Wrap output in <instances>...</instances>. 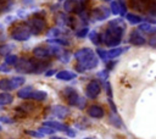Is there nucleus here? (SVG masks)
I'll use <instances>...</instances> for the list:
<instances>
[{"label":"nucleus","mask_w":156,"mask_h":139,"mask_svg":"<svg viewBox=\"0 0 156 139\" xmlns=\"http://www.w3.org/2000/svg\"><path fill=\"white\" fill-rule=\"evenodd\" d=\"M126 30V23L122 18H115L108 22L105 30L100 34L101 43L108 48H116L119 45Z\"/></svg>","instance_id":"1"},{"label":"nucleus","mask_w":156,"mask_h":139,"mask_svg":"<svg viewBox=\"0 0 156 139\" xmlns=\"http://www.w3.org/2000/svg\"><path fill=\"white\" fill-rule=\"evenodd\" d=\"M74 59L77 60L76 70L78 72H85L93 70L99 63V56L90 48H82L74 52Z\"/></svg>","instance_id":"2"},{"label":"nucleus","mask_w":156,"mask_h":139,"mask_svg":"<svg viewBox=\"0 0 156 139\" xmlns=\"http://www.w3.org/2000/svg\"><path fill=\"white\" fill-rule=\"evenodd\" d=\"M62 52L60 45H56V44H51V45H41V46H37L33 49V55L39 59V60H43V59H48L50 56H58Z\"/></svg>","instance_id":"3"},{"label":"nucleus","mask_w":156,"mask_h":139,"mask_svg":"<svg viewBox=\"0 0 156 139\" xmlns=\"http://www.w3.org/2000/svg\"><path fill=\"white\" fill-rule=\"evenodd\" d=\"M32 35H33V34H32L30 28H29V26L27 24V22H26V23H18V24H16V26L11 29V32H10V37H11L13 40H16V41H26V40H28Z\"/></svg>","instance_id":"4"},{"label":"nucleus","mask_w":156,"mask_h":139,"mask_svg":"<svg viewBox=\"0 0 156 139\" xmlns=\"http://www.w3.org/2000/svg\"><path fill=\"white\" fill-rule=\"evenodd\" d=\"M63 95H65V99L66 101L71 105V106H77L78 109H84L85 106V100L84 98H82L78 91L71 87H67L63 89Z\"/></svg>","instance_id":"5"},{"label":"nucleus","mask_w":156,"mask_h":139,"mask_svg":"<svg viewBox=\"0 0 156 139\" xmlns=\"http://www.w3.org/2000/svg\"><path fill=\"white\" fill-rule=\"evenodd\" d=\"M39 59H29V57H21L18 59L16 66V71L21 73H35Z\"/></svg>","instance_id":"6"},{"label":"nucleus","mask_w":156,"mask_h":139,"mask_svg":"<svg viewBox=\"0 0 156 139\" xmlns=\"http://www.w3.org/2000/svg\"><path fill=\"white\" fill-rule=\"evenodd\" d=\"M27 24L29 26L30 32H32V34H34V35L41 34V33L45 30V28H46V21L44 20V17L38 16V15L33 16L32 18H29V20L27 21Z\"/></svg>","instance_id":"7"},{"label":"nucleus","mask_w":156,"mask_h":139,"mask_svg":"<svg viewBox=\"0 0 156 139\" xmlns=\"http://www.w3.org/2000/svg\"><path fill=\"white\" fill-rule=\"evenodd\" d=\"M24 82H26L24 77H21V76H16L12 78H4V79H0V89L4 91L13 90V89L23 85Z\"/></svg>","instance_id":"8"},{"label":"nucleus","mask_w":156,"mask_h":139,"mask_svg":"<svg viewBox=\"0 0 156 139\" xmlns=\"http://www.w3.org/2000/svg\"><path fill=\"white\" fill-rule=\"evenodd\" d=\"M128 48H112L111 50H102V49H98L96 54L99 55L100 59H102L104 61L107 60H113L116 57H118L119 55H122Z\"/></svg>","instance_id":"9"},{"label":"nucleus","mask_w":156,"mask_h":139,"mask_svg":"<svg viewBox=\"0 0 156 139\" xmlns=\"http://www.w3.org/2000/svg\"><path fill=\"white\" fill-rule=\"evenodd\" d=\"M63 9L66 12L79 15L85 11V2H83V0H66L63 4Z\"/></svg>","instance_id":"10"},{"label":"nucleus","mask_w":156,"mask_h":139,"mask_svg":"<svg viewBox=\"0 0 156 139\" xmlns=\"http://www.w3.org/2000/svg\"><path fill=\"white\" fill-rule=\"evenodd\" d=\"M111 13V10L106 6H98L95 9H93L90 17L93 18V21H104L106 18H108Z\"/></svg>","instance_id":"11"},{"label":"nucleus","mask_w":156,"mask_h":139,"mask_svg":"<svg viewBox=\"0 0 156 139\" xmlns=\"http://www.w3.org/2000/svg\"><path fill=\"white\" fill-rule=\"evenodd\" d=\"M43 126H48V127H51L52 129H55L56 132L57 130H61V132H66L69 137H76V132L73 129H71L69 127L62 124L61 122H57V121H45L43 123Z\"/></svg>","instance_id":"12"},{"label":"nucleus","mask_w":156,"mask_h":139,"mask_svg":"<svg viewBox=\"0 0 156 139\" xmlns=\"http://www.w3.org/2000/svg\"><path fill=\"white\" fill-rule=\"evenodd\" d=\"M101 93V84L98 80H90L85 88V95L89 99H95Z\"/></svg>","instance_id":"13"},{"label":"nucleus","mask_w":156,"mask_h":139,"mask_svg":"<svg viewBox=\"0 0 156 139\" xmlns=\"http://www.w3.org/2000/svg\"><path fill=\"white\" fill-rule=\"evenodd\" d=\"M110 10H111V12L113 15H121V16H126L127 15L126 4L122 0H113V1H111Z\"/></svg>","instance_id":"14"},{"label":"nucleus","mask_w":156,"mask_h":139,"mask_svg":"<svg viewBox=\"0 0 156 139\" xmlns=\"http://www.w3.org/2000/svg\"><path fill=\"white\" fill-rule=\"evenodd\" d=\"M129 43L132 45L140 46V45H144L146 43V39H145V37L141 34V32L139 29H134L129 35Z\"/></svg>","instance_id":"15"},{"label":"nucleus","mask_w":156,"mask_h":139,"mask_svg":"<svg viewBox=\"0 0 156 139\" xmlns=\"http://www.w3.org/2000/svg\"><path fill=\"white\" fill-rule=\"evenodd\" d=\"M51 113L57 118H66L69 115V110L63 105H55L51 107Z\"/></svg>","instance_id":"16"},{"label":"nucleus","mask_w":156,"mask_h":139,"mask_svg":"<svg viewBox=\"0 0 156 139\" xmlns=\"http://www.w3.org/2000/svg\"><path fill=\"white\" fill-rule=\"evenodd\" d=\"M151 0H129V4H130V7L136 10V11H146L147 7H149V4H150Z\"/></svg>","instance_id":"17"},{"label":"nucleus","mask_w":156,"mask_h":139,"mask_svg":"<svg viewBox=\"0 0 156 139\" xmlns=\"http://www.w3.org/2000/svg\"><path fill=\"white\" fill-rule=\"evenodd\" d=\"M56 22L60 27H71L73 24V20L67 16L66 13L63 12H58L57 16H56Z\"/></svg>","instance_id":"18"},{"label":"nucleus","mask_w":156,"mask_h":139,"mask_svg":"<svg viewBox=\"0 0 156 139\" xmlns=\"http://www.w3.org/2000/svg\"><path fill=\"white\" fill-rule=\"evenodd\" d=\"M77 77V73L73 72V71H68V70H62L60 72L56 73V78L58 80H65V82H68V80H72Z\"/></svg>","instance_id":"19"},{"label":"nucleus","mask_w":156,"mask_h":139,"mask_svg":"<svg viewBox=\"0 0 156 139\" xmlns=\"http://www.w3.org/2000/svg\"><path fill=\"white\" fill-rule=\"evenodd\" d=\"M87 112L93 118H101L104 116V109L101 106H99V105H91V106H89V109H88Z\"/></svg>","instance_id":"20"},{"label":"nucleus","mask_w":156,"mask_h":139,"mask_svg":"<svg viewBox=\"0 0 156 139\" xmlns=\"http://www.w3.org/2000/svg\"><path fill=\"white\" fill-rule=\"evenodd\" d=\"M139 30L147 33V34H155L156 33V24H152L149 22H143L139 24Z\"/></svg>","instance_id":"21"},{"label":"nucleus","mask_w":156,"mask_h":139,"mask_svg":"<svg viewBox=\"0 0 156 139\" xmlns=\"http://www.w3.org/2000/svg\"><path fill=\"white\" fill-rule=\"evenodd\" d=\"M46 96H48L46 91H44V90H35V89H34V90L30 93L29 99L35 100V101H43V100L46 99Z\"/></svg>","instance_id":"22"},{"label":"nucleus","mask_w":156,"mask_h":139,"mask_svg":"<svg viewBox=\"0 0 156 139\" xmlns=\"http://www.w3.org/2000/svg\"><path fill=\"white\" fill-rule=\"evenodd\" d=\"M33 90H34V89H33L32 85L24 87V88H22V89H20V90L17 91V96L21 98V99H29V95H30V93H32Z\"/></svg>","instance_id":"23"},{"label":"nucleus","mask_w":156,"mask_h":139,"mask_svg":"<svg viewBox=\"0 0 156 139\" xmlns=\"http://www.w3.org/2000/svg\"><path fill=\"white\" fill-rule=\"evenodd\" d=\"M13 96L9 93H0V106H6L12 104Z\"/></svg>","instance_id":"24"},{"label":"nucleus","mask_w":156,"mask_h":139,"mask_svg":"<svg viewBox=\"0 0 156 139\" xmlns=\"http://www.w3.org/2000/svg\"><path fill=\"white\" fill-rule=\"evenodd\" d=\"M126 20L130 23V24H140L143 23V18L135 13H127L126 15Z\"/></svg>","instance_id":"25"},{"label":"nucleus","mask_w":156,"mask_h":139,"mask_svg":"<svg viewBox=\"0 0 156 139\" xmlns=\"http://www.w3.org/2000/svg\"><path fill=\"white\" fill-rule=\"evenodd\" d=\"M48 43L49 44H56L60 46H68L69 45V41L66 38H51V39H48Z\"/></svg>","instance_id":"26"},{"label":"nucleus","mask_w":156,"mask_h":139,"mask_svg":"<svg viewBox=\"0 0 156 139\" xmlns=\"http://www.w3.org/2000/svg\"><path fill=\"white\" fill-rule=\"evenodd\" d=\"M110 122H111V123H112V126H115L116 128H122V126H123L122 119L119 118V116H118L116 112H111Z\"/></svg>","instance_id":"27"},{"label":"nucleus","mask_w":156,"mask_h":139,"mask_svg":"<svg viewBox=\"0 0 156 139\" xmlns=\"http://www.w3.org/2000/svg\"><path fill=\"white\" fill-rule=\"evenodd\" d=\"M63 34V30L61 29V27H55V28H51L49 32H48V37L51 39V38H60V35Z\"/></svg>","instance_id":"28"},{"label":"nucleus","mask_w":156,"mask_h":139,"mask_svg":"<svg viewBox=\"0 0 156 139\" xmlns=\"http://www.w3.org/2000/svg\"><path fill=\"white\" fill-rule=\"evenodd\" d=\"M89 39H90V41H91L93 44H95V45H99V44L101 43V37H100V34H99L96 30H93V32L89 33Z\"/></svg>","instance_id":"29"},{"label":"nucleus","mask_w":156,"mask_h":139,"mask_svg":"<svg viewBox=\"0 0 156 139\" xmlns=\"http://www.w3.org/2000/svg\"><path fill=\"white\" fill-rule=\"evenodd\" d=\"M11 6H12V0H0V13L9 11Z\"/></svg>","instance_id":"30"},{"label":"nucleus","mask_w":156,"mask_h":139,"mask_svg":"<svg viewBox=\"0 0 156 139\" xmlns=\"http://www.w3.org/2000/svg\"><path fill=\"white\" fill-rule=\"evenodd\" d=\"M13 49V45L12 44H5V45H1L0 46V55H10V51H12Z\"/></svg>","instance_id":"31"},{"label":"nucleus","mask_w":156,"mask_h":139,"mask_svg":"<svg viewBox=\"0 0 156 139\" xmlns=\"http://www.w3.org/2000/svg\"><path fill=\"white\" fill-rule=\"evenodd\" d=\"M147 13L156 17V0H151L150 4H149V7H147Z\"/></svg>","instance_id":"32"},{"label":"nucleus","mask_w":156,"mask_h":139,"mask_svg":"<svg viewBox=\"0 0 156 139\" xmlns=\"http://www.w3.org/2000/svg\"><path fill=\"white\" fill-rule=\"evenodd\" d=\"M17 61H18V57L16 56V55H7L6 57H5V63L6 65H16L17 63Z\"/></svg>","instance_id":"33"},{"label":"nucleus","mask_w":156,"mask_h":139,"mask_svg":"<svg viewBox=\"0 0 156 139\" xmlns=\"http://www.w3.org/2000/svg\"><path fill=\"white\" fill-rule=\"evenodd\" d=\"M38 130H39L40 133H43L44 135H45V134H49V135H51V134H54V133L56 132L55 129H52L51 127H48V126H41V127L38 129Z\"/></svg>","instance_id":"34"},{"label":"nucleus","mask_w":156,"mask_h":139,"mask_svg":"<svg viewBox=\"0 0 156 139\" xmlns=\"http://www.w3.org/2000/svg\"><path fill=\"white\" fill-rule=\"evenodd\" d=\"M88 33H89L88 27H80V28L76 32V37H77V38H84Z\"/></svg>","instance_id":"35"},{"label":"nucleus","mask_w":156,"mask_h":139,"mask_svg":"<svg viewBox=\"0 0 156 139\" xmlns=\"http://www.w3.org/2000/svg\"><path fill=\"white\" fill-rule=\"evenodd\" d=\"M60 57H58V60L60 61H62V62H65V63H67L68 61H69V56H71V54L69 52H67V51H63V52H61L60 55H58Z\"/></svg>","instance_id":"36"},{"label":"nucleus","mask_w":156,"mask_h":139,"mask_svg":"<svg viewBox=\"0 0 156 139\" xmlns=\"http://www.w3.org/2000/svg\"><path fill=\"white\" fill-rule=\"evenodd\" d=\"M26 134L30 135V137H34V138H43L44 134L40 133L39 130H26Z\"/></svg>","instance_id":"37"},{"label":"nucleus","mask_w":156,"mask_h":139,"mask_svg":"<svg viewBox=\"0 0 156 139\" xmlns=\"http://www.w3.org/2000/svg\"><path fill=\"white\" fill-rule=\"evenodd\" d=\"M98 77H99L101 80H106V79H107V77H108V72H107V70L100 71V72L98 73Z\"/></svg>","instance_id":"38"},{"label":"nucleus","mask_w":156,"mask_h":139,"mask_svg":"<svg viewBox=\"0 0 156 139\" xmlns=\"http://www.w3.org/2000/svg\"><path fill=\"white\" fill-rule=\"evenodd\" d=\"M105 89H106V93H107V96L108 98H112V91H111V85L108 82H105Z\"/></svg>","instance_id":"39"},{"label":"nucleus","mask_w":156,"mask_h":139,"mask_svg":"<svg viewBox=\"0 0 156 139\" xmlns=\"http://www.w3.org/2000/svg\"><path fill=\"white\" fill-rule=\"evenodd\" d=\"M0 121L2 123H13V119L10 118V117H7V116H1L0 117Z\"/></svg>","instance_id":"40"},{"label":"nucleus","mask_w":156,"mask_h":139,"mask_svg":"<svg viewBox=\"0 0 156 139\" xmlns=\"http://www.w3.org/2000/svg\"><path fill=\"white\" fill-rule=\"evenodd\" d=\"M7 66H9V65H6V63L1 65V66H0V72H10V68H9Z\"/></svg>","instance_id":"41"},{"label":"nucleus","mask_w":156,"mask_h":139,"mask_svg":"<svg viewBox=\"0 0 156 139\" xmlns=\"http://www.w3.org/2000/svg\"><path fill=\"white\" fill-rule=\"evenodd\" d=\"M56 72H55V70H50V71H48V72H45V76L46 77H50V76H54Z\"/></svg>","instance_id":"42"},{"label":"nucleus","mask_w":156,"mask_h":139,"mask_svg":"<svg viewBox=\"0 0 156 139\" xmlns=\"http://www.w3.org/2000/svg\"><path fill=\"white\" fill-rule=\"evenodd\" d=\"M150 45H152V46L156 48V38H152V39L150 40Z\"/></svg>","instance_id":"43"},{"label":"nucleus","mask_w":156,"mask_h":139,"mask_svg":"<svg viewBox=\"0 0 156 139\" xmlns=\"http://www.w3.org/2000/svg\"><path fill=\"white\" fill-rule=\"evenodd\" d=\"M50 139H66V138H60V137H51Z\"/></svg>","instance_id":"44"},{"label":"nucleus","mask_w":156,"mask_h":139,"mask_svg":"<svg viewBox=\"0 0 156 139\" xmlns=\"http://www.w3.org/2000/svg\"><path fill=\"white\" fill-rule=\"evenodd\" d=\"M104 1H112V0H104Z\"/></svg>","instance_id":"45"},{"label":"nucleus","mask_w":156,"mask_h":139,"mask_svg":"<svg viewBox=\"0 0 156 139\" xmlns=\"http://www.w3.org/2000/svg\"><path fill=\"white\" fill-rule=\"evenodd\" d=\"M84 139H93V138H84Z\"/></svg>","instance_id":"46"},{"label":"nucleus","mask_w":156,"mask_h":139,"mask_svg":"<svg viewBox=\"0 0 156 139\" xmlns=\"http://www.w3.org/2000/svg\"><path fill=\"white\" fill-rule=\"evenodd\" d=\"M58 1H66V0H58Z\"/></svg>","instance_id":"47"},{"label":"nucleus","mask_w":156,"mask_h":139,"mask_svg":"<svg viewBox=\"0 0 156 139\" xmlns=\"http://www.w3.org/2000/svg\"><path fill=\"white\" fill-rule=\"evenodd\" d=\"M1 129H2V128H1V126H0V130H1Z\"/></svg>","instance_id":"48"}]
</instances>
